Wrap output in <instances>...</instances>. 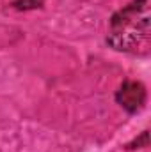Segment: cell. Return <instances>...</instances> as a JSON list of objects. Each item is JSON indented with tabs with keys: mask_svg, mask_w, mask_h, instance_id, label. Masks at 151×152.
<instances>
[{
	"mask_svg": "<svg viewBox=\"0 0 151 152\" xmlns=\"http://www.w3.org/2000/svg\"><path fill=\"white\" fill-rule=\"evenodd\" d=\"M43 5V0H14L13 7L18 11H29V9H38Z\"/></svg>",
	"mask_w": 151,
	"mask_h": 152,
	"instance_id": "7a4b0ae2",
	"label": "cell"
},
{
	"mask_svg": "<svg viewBox=\"0 0 151 152\" xmlns=\"http://www.w3.org/2000/svg\"><path fill=\"white\" fill-rule=\"evenodd\" d=\"M146 99H148L146 87L135 80H126L115 92V101L128 113H139L146 106Z\"/></svg>",
	"mask_w": 151,
	"mask_h": 152,
	"instance_id": "6da1fadb",
	"label": "cell"
},
{
	"mask_svg": "<svg viewBox=\"0 0 151 152\" xmlns=\"http://www.w3.org/2000/svg\"><path fill=\"white\" fill-rule=\"evenodd\" d=\"M148 145H150V133H148V131H142L139 138H135L133 142H130V143L126 145V149H128V151H133V149H144V147H148Z\"/></svg>",
	"mask_w": 151,
	"mask_h": 152,
	"instance_id": "3957f363",
	"label": "cell"
}]
</instances>
